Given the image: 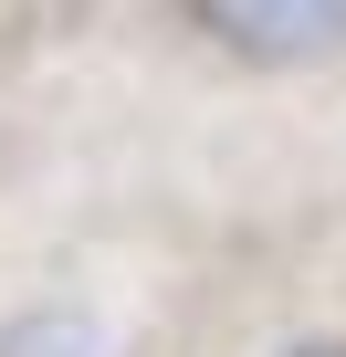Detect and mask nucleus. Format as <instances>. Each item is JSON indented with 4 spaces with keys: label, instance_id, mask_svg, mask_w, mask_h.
<instances>
[{
    "label": "nucleus",
    "instance_id": "nucleus-2",
    "mask_svg": "<svg viewBox=\"0 0 346 357\" xmlns=\"http://www.w3.org/2000/svg\"><path fill=\"white\" fill-rule=\"evenodd\" d=\"M74 22H84V0H0V284L32 252V221H42V190H53Z\"/></svg>",
    "mask_w": 346,
    "mask_h": 357
},
{
    "label": "nucleus",
    "instance_id": "nucleus-1",
    "mask_svg": "<svg viewBox=\"0 0 346 357\" xmlns=\"http://www.w3.org/2000/svg\"><path fill=\"white\" fill-rule=\"evenodd\" d=\"M336 190L346 0H84L53 190L22 263L200 252Z\"/></svg>",
    "mask_w": 346,
    "mask_h": 357
}]
</instances>
